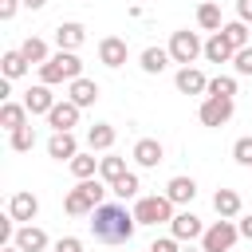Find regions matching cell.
<instances>
[{
    "label": "cell",
    "instance_id": "cell-33",
    "mask_svg": "<svg viewBox=\"0 0 252 252\" xmlns=\"http://www.w3.org/2000/svg\"><path fill=\"white\" fill-rule=\"evenodd\" d=\"M138 189H142V185H138V173H126L122 181H114V185H110V193H114V197H122V201L138 197Z\"/></svg>",
    "mask_w": 252,
    "mask_h": 252
},
{
    "label": "cell",
    "instance_id": "cell-29",
    "mask_svg": "<svg viewBox=\"0 0 252 252\" xmlns=\"http://www.w3.org/2000/svg\"><path fill=\"white\" fill-rule=\"evenodd\" d=\"M67 165H71V173H75L79 181H91V177L98 173V158H94V154H75Z\"/></svg>",
    "mask_w": 252,
    "mask_h": 252
},
{
    "label": "cell",
    "instance_id": "cell-31",
    "mask_svg": "<svg viewBox=\"0 0 252 252\" xmlns=\"http://www.w3.org/2000/svg\"><path fill=\"white\" fill-rule=\"evenodd\" d=\"M8 146H12L16 154H28V150L35 146V130H32V126H20V130H12V134H8Z\"/></svg>",
    "mask_w": 252,
    "mask_h": 252
},
{
    "label": "cell",
    "instance_id": "cell-30",
    "mask_svg": "<svg viewBox=\"0 0 252 252\" xmlns=\"http://www.w3.org/2000/svg\"><path fill=\"white\" fill-rule=\"evenodd\" d=\"M28 67H32V63L20 55V47H16V51H4V59H0V71H4V79H20Z\"/></svg>",
    "mask_w": 252,
    "mask_h": 252
},
{
    "label": "cell",
    "instance_id": "cell-20",
    "mask_svg": "<svg viewBox=\"0 0 252 252\" xmlns=\"http://www.w3.org/2000/svg\"><path fill=\"white\" fill-rule=\"evenodd\" d=\"M213 209H217L220 220H232V217L240 213V193H236V189H217V193H213Z\"/></svg>",
    "mask_w": 252,
    "mask_h": 252
},
{
    "label": "cell",
    "instance_id": "cell-2",
    "mask_svg": "<svg viewBox=\"0 0 252 252\" xmlns=\"http://www.w3.org/2000/svg\"><path fill=\"white\" fill-rule=\"evenodd\" d=\"M110 189L98 181V177H91V181H79L67 197H63V209H67V217H91L98 205H106L102 197H106Z\"/></svg>",
    "mask_w": 252,
    "mask_h": 252
},
{
    "label": "cell",
    "instance_id": "cell-6",
    "mask_svg": "<svg viewBox=\"0 0 252 252\" xmlns=\"http://www.w3.org/2000/svg\"><path fill=\"white\" fill-rule=\"evenodd\" d=\"M236 236H240V228H236L232 220H217V224L205 228V236H201V252H228V248L236 244Z\"/></svg>",
    "mask_w": 252,
    "mask_h": 252
},
{
    "label": "cell",
    "instance_id": "cell-8",
    "mask_svg": "<svg viewBox=\"0 0 252 252\" xmlns=\"http://www.w3.org/2000/svg\"><path fill=\"white\" fill-rule=\"evenodd\" d=\"M79 110H83V106H75L71 98H63V102H55V106H51V114H47V126H51L55 134H67L71 126H79Z\"/></svg>",
    "mask_w": 252,
    "mask_h": 252
},
{
    "label": "cell",
    "instance_id": "cell-15",
    "mask_svg": "<svg viewBox=\"0 0 252 252\" xmlns=\"http://www.w3.org/2000/svg\"><path fill=\"white\" fill-rule=\"evenodd\" d=\"M83 39H87V28L75 24V20H67V24L55 28V43H59V51H75V47H83Z\"/></svg>",
    "mask_w": 252,
    "mask_h": 252
},
{
    "label": "cell",
    "instance_id": "cell-4",
    "mask_svg": "<svg viewBox=\"0 0 252 252\" xmlns=\"http://www.w3.org/2000/svg\"><path fill=\"white\" fill-rule=\"evenodd\" d=\"M177 213H173V201L165 193H154V197H138L134 205V220L138 224H169Z\"/></svg>",
    "mask_w": 252,
    "mask_h": 252
},
{
    "label": "cell",
    "instance_id": "cell-13",
    "mask_svg": "<svg viewBox=\"0 0 252 252\" xmlns=\"http://www.w3.org/2000/svg\"><path fill=\"white\" fill-rule=\"evenodd\" d=\"M24 106H28V114H51V106H55L51 87H47V83H35V87L24 94Z\"/></svg>",
    "mask_w": 252,
    "mask_h": 252
},
{
    "label": "cell",
    "instance_id": "cell-11",
    "mask_svg": "<svg viewBox=\"0 0 252 252\" xmlns=\"http://www.w3.org/2000/svg\"><path fill=\"white\" fill-rule=\"evenodd\" d=\"M98 63H102V67H122V63H126V39H122V35L98 39Z\"/></svg>",
    "mask_w": 252,
    "mask_h": 252
},
{
    "label": "cell",
    "instance_id": "cell-22",
    "mask_svg": "<svg viewBox=\"0 0 252 252\" xmlns=\"http://www.w3.org/2000/svg\"><path fill=\"white\" fill-rule=\"evenodd\" d=\"M0 126L12 134L20 126H28V106L24 102H0Z\"/></svg>",
    "mask_w": 252,
    "mask_h": 252
},
{
    "label": "cell",
    "instance_id": "cell-10",
    "mask_svg": "<svg viewBox=\"0 0 252 252\" xmlns=\"http://www.w3.org/2000/svg\"><path fill=\"white\" fill-rule=\"evenodd\" d=\"M12 244H16L20 252H43L51 240H47V232H43V228H35V224H20V228H16V236H12Z\"/></svg>",
    "mask_w": 252,
    "mask_h": 252
},
{
    "label": "cell",
    "instance_id": "cell-37",
    "mask_svg": "<svg viewBox=\"0 0 252 252\" xmlns=\"http://www.w3.org/2000/svg\"><path fill=\"white\" fill-rule=\"evenodd\" d=\"M55 252H83V240L79 236H59L55 240Z\"/></svg>",
    "mask_w": 252,
    "mask_h": 252
},
{
    "label": "cell",
    "instance_id": "cell-16",
    "mask_svg": "<svg viewBox=\"0 0 252 252\" xmlns=\"http://www.w3.org/2000/svg\"><path fill=\"white\" fill-rule=\"evenodd\" d=\"M173 83H177L181 94H205V91H209V79H205L197 67H181V71L173 75Z\"/></svg>",
    "mask_w": 252,
    "mask_h": 252
},
{
    "label": "cell",
    "instance_id": "cell-19",
    "mask_svg": "<svg viewBox=\"0 0 252 252\" xmlns=\"http://www.w3.org/2000/svg\"><path fill=\"white\" fill-rule=\"evenodd\" d=\"M165 197H169L173 205H189V201L197 197V181H193V177H169Z\"/></svg>",
    "mask_w": 252,
    "mask_h": 252
},
{
    "label": "cell",
    "instance_id": "cell-12",
    "mask_svg": "<svg viewBox=\"0 0 252 252\" xmlns=\"http://www.w3.org/2000/svg\"><path fill=\"white\" fill-rule=\"evenodd\" d=\"M161 158H165V146H161L158 138H138V142H134V161H138L142 169H154Z\"/></svg>",
    "mask_w": 252,
    "mask_h": 252
},
{
    "label": "cell",
    "instance_id": "cell-23",
    "mask_svg": "<svg viewBox=\"0 0 252 252\" xmlns=\"http://www.w3.org/2000/svg\"><path fill=\"white\" fill-rule=\"evenodd\" d=\"M169 63H173V59H169V47H146V51H142V71H146V75H161Z\"/></svg>",
    "mask_w": 252,
    "mask_h": 252
},
{
    "label": "cell",
    "instance_id": "cell-24",
    "mask_svg": "<svg viewBox=\"0 0 252 252\" xmlns=\"http://www.w3.org/2000/svg\"><path fill=\"white\" fill-rule=\"evenodd\" d=\"M114 138H118V134H114L110 122H94V126L87 130V146H91V154H94V150H110Z\"/></svg>",
    "mask_w": 252,
    "mask_h": 252
},
{
    "label": "cell",
    "instance_id": "cell-32",
    "mask_svg": "<svg viewBox=\"0 0 252 252\" xmlns=\"http://www.w3.org/2000/svg\"><path fill=\"white\" fill-rule=\"evenodd\" d=\"M209 94H213V98H232V94H236V79H232V75L209 79Z\"/></svg>",
    "mask_w": 252,
    "mask_h": 252
},
{
    "label": "cell",
    "instance_id": "cell-39",
    "mask_svg": "<svg viewBox=\"0 0 252 252\" xmlns=\"http://www.w3.org/2000/svg\"><path fill=\"white\" fill-rule=\"evenodd\" d=\"M236 16H240L244 24H252V0H236Z\"/></svg>",
    "mask_w": 252,
    "mask_h": 252
},
{
    "label": "cell",
    "instance_id": "cell-9",
    "mask_svg": "<svg viewBox=\"0 0 252 252\" xmlns=\"http://www.w3.org/2000/svg\"><path fill=\"white\" fill-rule=\"evenodd\" d=\"M169 236H177V240H197V236H205V224H201V217L197 213H177L173 220H169Z\"/></svg>",
    "mask_w": 252,
    "mask_h": 252
},
{
    "label": "cell",
    "instance_id": "cell-17",
    "mask_svg": "<svg viewBox=\"0 0 252 252\" xmlns=\"http://www.w3.org/2000/svg\"><path fill=\"white\" fill-rule=\"evenodd\" d=\"M67 98H71L75 106H94V102H98V83H94V79H75V83L67 87Z\"/></svg>",
    "mask_w": 252,
    "mask_h": 252
},
{
    "label": "cell",
    "instance_id": "cell-1",
    "mask_svg": "<svg viewBox=\"0 0 252 252\" xmlns=\"http://www.w3.org/2000/svg\"><path fill=\"white\" fill-rule=\"evenodd\" d=\"M138 220L134 213H126V205H98L91 213V236L102 240V244H126L134 236Z\"/></svg>",
    "mask_w": 252,
    "mask_h": 252
},
{
    "label": "cell",
    "instance_id": "cell-36",
    "mask_svg": "<svg viewBox=\"0 0 252 252\" xmlns=\"http://www.w3.org/2000/svg\"><path fill=\"white\" fill-rule=\"evenodd\" d=\"M150 252H181V248H177V236H158L150 244Z\"/></svg>",
    "mask_w": 252,
    "mask_h": 252
},
{
    "label": "cell",
    "instance_id": "cell-34",
    "mask_svg": "<svg viewBox=\"0 0 252 252\" xmlns=\"http://www.w3.org/2000/svg\"><path fill=\"white\" fill-rule=\"evenodd\" d=\"M232 71H236V75H252V43L232 55Z\"/></svg>",
    "mask_w": 252,
    "mask_h": 252
},
{
    "label": "cell",
    "instance_id": "cell-42",
    "mask_svg": "<svg viewBox=\"0 0 252 252\" xmlns=\"http://www.w3.org/2000/svg\"><path fill=\"white\" fill-rule=\"evenodd\" d=\"M0 252H20V248H16V244H4V248H0Z\"/></svg>",
    "mask_w": 252,
    "mask_h": 252
},
{
    "label": "cell",
    "instance_id": "cell-14",
    "mask_svg": "<svg viewBox=\"0 0 252 252\" xmlns=\"http://www.w3.org/2000/svg\"><path fill=\"white\" fill-rule=\"evenodd\" d=\"M35 213H39V201H35V193H12V201H8V217L12 220H35Z\"/></svg>",
    "mask_w": 252,
    "mask_h": 252
},
{
    "label": "cell",
    "instance_id": "cell-43",
    "mask_svg": "<svg viewBox=\"0 0 252 252\" xmlns=\"http://www.w3.org/2000/svg\"><path fill=\"white\" fill-rule=\"evenodd\" d=\"M185 252H193V248H185Z\"/></svg>",
    "mask_w": 252,
    "mask_h": 252
},
{
    "label": "cell",
    "instance_id": "cell-7",
    "mask_svg": "<svg viewBox=\"0 0 252 252\" xmlns=\"http://www.w3.org/2000/svg\"><path fill=\"white\" fill-rule=\"evenodd\" d=\"M197 118H201V126H224V122L232 118V98H213V94H205V102L197 106Z\"/></svg>",
    "mask_w": 252,
    "mask_h": 252
},
{
    "label": "cell",
    "instance_id": "cell-18",
    "mask_svg": "<svg viewBox=\"0 0 252 252\" xmlns=\"http://www.w3.org/2000/svg\"><path fill=\"white\" fill-rule=\"evenodd\" d=\"M47 154L55 158V161H71L75 154H79V142H75V134L67 130V134H51V142H47Z\"/></svg>",
    "mask_w": 252,
    "mask_h": 252
},
{
    "label": "cell",
    "instance_id": "cell-41",
    "mask_svg": "<svg viewBox=\"0 0 252 252\" xmlns=\"http://www.w3.org/2000/svg\"><path fill=\"white\" fill-rule=\"evenodd\" d=\"M20 4H24V8H32V12H39V8L47 4V0H20Z\"/></svg>",
    "mask_w": 252,
    "mask_h": 252
},
{
    "label": "cell",
    "instance_id": "cell-35",
    "mask_svg": "<svg viewBox=\"0 0 252 252\" xmlns=\"http://www.w3.org/2000/svg\"><path fill=\"white\" fill-rule=\"evenodd\" d=\"M232 158H236L240 165H252V138H236V142H232Z\"/></svg>",
    "mask_w": 252,
    "mask_h": 252
},
{
    "label": "cell",
    "instance_id": "cell-25",
    "mask_svg": "<svg viewBox=\"0 0 252 252\" xmlns=\"http://www.w3.org/2000/svg\"><path fill=\"white\" fill-rule=\"evenodd\" d=\"M20 55H24L28 63H35V67H43V63L51 59V51H47V43H43L39 35H28V39L20 43Z\"/></svg>",
    "mask_w": 252,
    "mask_h": 252
},
{
    "label": "cell",
    "instance_id": "cell-40",
    "mask_svg": "<svg viewBox=\"0 0 252 252\" xmlns=\"http://www.w3.org/2000/svg\"><path fill=\"white\" fill-rule=\"evenodd\" d=\"M236 228H240V236H248V240H252V217H244Z\"/></svg>",
    "mask_w": 252,
    "mask_h": 252
},
{
    "label": "cell",
    "instance_id": "cell-3",
    "mask_svg": "<svg viewBox=\"0 0 252 252\" xmlns=\"http://www.w3.org/2000/svg\"><path fill=\"white\" fill-rule=\"evenodd\" d=\"M75 79H83V63H79L75 51H55V55L39 67V83H47V87H55V83H75Z\"/></svg>",
    "mask_w": 252,
    "mask_h": 252
},
{
    "label": "cell",
    "instance_id": "cell-5",
    "mask_svg": "<svg viewBox=\"0 0 252 252\" xmlns=\"http://www.w3.org/2000/svg\"><path fill=\"white\" fill-rule=\"evenodd\" d=\"M197 55H205V43H201V35H197V32L181 28V32H173V35H169V59H173V63L193 67V59H197Z\"/></svg>",
    "mask_w": 252,
    "mask_h": 252
},
{
    "label": "cell",
    "instance_id": "cell-38",
    "mask_svg": "<svg viewBox=\"0 0 252 252\" xmlns=\"http://www.w3.org/2000/svg\"><path fill=\"white\" fill-rule=\"evenodd\" d=\"M16 8H20V0H0V20H12Z\"/></svg>",
    "mask_w": 252,
    "mask_h": 252
},
{
    "label": "cell",
    "instance_id": "cell-21",
    "mask_svg": "<svg viewBox=\"0 0 252 252\" xmlns=\"http://www.w3.org/2000/svg\"><path fill=\"white\" fill-rule=\"evenodd\" d=\"M232 55H236V51H232V43H228L220 32L205 39V59H209V63H232Z\"/></svg>",
    "mask_w": 252,
    "mask_h": 252
},
{
    "label": "cell",
    "instance_id": "cell-26",
    "mask_svg": "<svg viewBox=\"0 0 252 252\" xmlns=\"http://www.w3.org/2000/svg\"><path fill=\"white\" fill-rule=\"evenodd\" d=\"M220 35L232 43V51H240V47H248V43H252V32H248V24H244V20L224 24V28H220Z\"/></svg>",
    "mask_w": 252,
    "mask_h": 252
},
{
    "label": "cell",
    "instance_id": "cell-27",
    "mask_svg": "<svg viewBox=\"0 0 252 252\" xmlns=\"http://www.w3.org/2000/svg\"><path fill=\"white\" fill-rule=\"evenodd\" d=\"M126 173H130V169H126V161H122V158H114V154L98 158V177H102V181H110V185H114V181H122Z\"/></svg>",
    "mask_w": 252,
    "mask_h": 252
},
{
    "label": "cell",
    "instance_id": "cell-28",
    "mask_svg": "<svg viewBox=\"0 0 252 252\" xmlns=\"http://www.w3.org/2000/svg\"><path fill=\"white\" fill-rule=\"evenodd\" d=\"M197 28H205V32H213V35H217V32L224 28V24H220V8H217L213 0H205V4L197 8Z\"/></svg>",
    "mask_w": 252,
    "mask_h": 252
}]
</instances>
